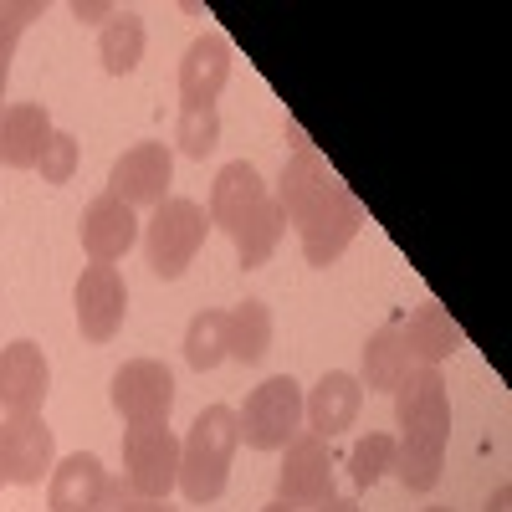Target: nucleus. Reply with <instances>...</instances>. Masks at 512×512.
I'll use <instances>...</instances> for the list:
<instances>
[{
    "instance_id": "9d476101",
    "label": "nucleus",
    "mask_w": 512,
    "mask_h": 512,
    "mask_svg": "<svg viewBox=\"0 0 512 512\" xmlns=\"http://www.w3.org/2000/svg\"><path fill=\"white\" fill-rule=\"evenodd\" d=\"M52 425L41 415H6L0 420V466H6V482L16 487H41V477H52Z\"/></svg>"
},
{
    "instance_id": "f8f14e48",
    "label": "nucleus",
    "mask_w": 512,
    "mask_h": 512,
    "mask_svg": "<svg viewBox=\"0 0 512 512\" xmlns=\"http://www.w3.org/2000/svg\"><path fill=\"white\" fill-rule=\"evenodd\" d=\"M52 395V364L41 344L16 338L11 349H0V410L6 415H41Z\"/></svg>"
},
{
    "instance_id": "f257e3e1",
    "label": "nucleus",
    "mask_w": 512,
    "mask_h": 512,
    "mask_svg": "<svg viewBox=\"0 0 512 512\" xmlns=\"http://www.w3.org/2000/svg\"><path fill=\"white\" fill-rule=\"evenodd\" d=\"M272 195L282 205V221L297 226V236H303L308 267L338 262V256L349 251V241L359 236V226H364V205L318 159L313 144H297L292 149V159L282 164V180H277Z\"/></svg>"
},
{
    "instance_id": "0eeeda50",
    "label": "nucleus",
    "mask_w": 512,
    "mask_h": 512,
    "mask_svg": "<svg viewBox=\"0 0 512 512\" xmlns=\"http://www.w3.org/2000/svg\"><path fill=\"white\" fill-rule=\"evenodd\" d=\"M108 400L128 425H169V410H175V374L159 359H128L108 384Z\"/></svg>"
},
{
    "instance_id": "bb28decb",
    "label": "nucleus",
    "mask_w": 512,
    "mask_h": 512,
    "mask_svg": "<svg viewBox=\"0 0 512 512\" xmlns=\"http://www.w3.org/2000/svg\"><path fill=\"white\" fill-rule=\"evenodd\" d=\"M349 472L359 487H374L384 472H395V436H364L349 451Z\"/></svg>"
},
{
    "instance_id": "20e7f679",
    "label": "nucleus",
    "mask_w": 512,
    "mask_h": 512,
    "mask_svg": "<svg viewBox=\"0 0 512 512\" xmlns=\"http://www.w3.org/2000/svg\"><path fill=\"white\" fill-rule=\"evenodd\" d=\"M210 236V216H205V205L185 200V195H169L164 205H154V216L144 226V251H149V267L154 277L164 282H175L185 277V267L200 256Z\"/></svg>"
},
{
    "instance_id": "c756f323",
    "label": "nucleus",
    "mask_w": 512,
    "mask_h": 512,
    "mask_svg": "<svg viewBox=\"0 0 512 512\" xmlns=\"http://www.w3.org/2000/svg\"><path fill=\"white\" fill-rule=\"evenodd\" d=\"M72 16H77V21H113V16H118V6H103V0H77Z\"/></svg>"
},
{
    "instance_id": "6e6552de",
    "label": "nucleus",
    "mask_w": 512,
    "mask_h": 512,
    "mask_svg": "<svg viewBox=\"0 0 512 512\" xmlns=\"http://www.w3.org/2000/svg\"><path fill=\"white\" fill-rule=\"evenodd\" d=\"M282 477H277V502H287L292 512L303 507H323L333 502V456H328V441L313 436V431H297L287 446H282Z\"/></svg>"
},
{
    "instance_id": "423d86ee",
    "label": "nucleus",
    "mask_w": 512,
    "mask_h": 512,
    "mask_svg": "<svg viewBox=\"0 0 512 512\" xmlns=\"http://www.w3.org/2000/svg\"><path fill=\"white\" fill-rule=\"evenodd\" d=\"M123 472L139 497L169 502L180 487V436L169 425H128L123 431Z\"/></svg>"
},
{
    "instance_id": "4468645a",
    "label": "nucleus",
    "mask_w": 512,
    "mask_h": 512,
    "mask_svg": "<svg viewBox=\"0 0 512 512\" xmlns=\"http://www.w3.org/2000/svg\"><path fill=\"white\" fill-rule=\"evenodd\" d=\"M226 77H231V41L216 31L195 36L185 62H180V103L185 108H216Z\"/></svg>"
},
{
    "instance_id": "7ed1b4c3",
    "label": "nucleus",
    "mask_w": 512,
    "mask_h": 512,
    "mask_svg": "<svg viewBox=\"0 0 512 512\" xmlns=\"http://www.w3.org/2000/svg\"><path fill=\"white\" fill-rule=\"evenodd\" d=\"M241 446V425L231 405H205L190 425V436L180 441V492L200 507L216 502L231 482V461Z\"/></svg>"
},
{
    "instance_id": "aec40b11",
    "label": "nucleus",
    "mask_w": 512,
    "mask_h": 512,
    "mask_svg": "<svg viewBox=\"0 0 512 512\" xmlns=\"http://www.w3.org/2000/svg\"><path fill=\"white\" fill-rule=\"evenodd\" d=\"M272 349V308L267 303H236L226 313V359L236 364H262Z\"/></svg>"
},
{
    "instance_id": "f704fd0d",
    "label": "nucleus",
    "mask_w": 512,
    "mask_h": 512,
    "mask_svg": "<svg viewBox=\"0 0 512 512\" xmlns=\"http://www.w3.org/2000/svg\"><path fill=\"white\" fill-rule=\"evenodd\" d=\"M0 487H6V466H0Z\"/></svg>"
},
{
    "instance_id": "ddd939ff",
    "label": "nucleus",
    "mask_w": 512,
    "mask_h": 512,
    "mask_svg": "<svg viewBox=\"0 0 512 512\" xmlns=\"http://www.w3.org/2000/svg\"><path fill=\"white\" fill-rule=\"evenodd\" d=\"M77 231H82V251H88V262L93 267H113V262H123V256H128V246L139 241V216L118 195L103 190L98 200H88Z\"/></svg>"
},
{
    "instance_id": "412c9836",
    "label": "nucleus",
    "mask_w": 512,
    "mask_h": 512,
    "mask_svg": "<svg viewBox=\"0 0 512 512\" xmlns=\"http://www.w3.org/2000/svg\"><path fill=\"white\" fill-rule=\"evenodd\" d=\"M282 231H287V221H282V205H277V195H267L262 205L251 210V216L231 231V241H236V262L251 272V267H267L272 262V251H277V241H282Z\"/></svg>"
},
{
    "instance_id": "a211bd4d",
    "label": "nucleus",
    "mask_w": 512,
    "mask_h": 512,
    "mask_svg": "<svg viewBox=\"0 0 512 512\" xmlns=\"http://www.w3.org/2000/svg\"><path fill=\"white\" fill-rule=\"evenodd\" d=\"M47 139H52L47 103H11V108H0V164H6V169H36Z\"/></svg>"
},
{
    "instance_id": "cd10ccee",
    "label": "nucleus",
    "mask_w": 512,
    "mask_h": 512,
    "mask_svg": "<svg viewBox=\"0 0 512 512\" xmlns=\"http://www.w3.org/2000/svg\"><path fill=\"white\" fill-rule=\"evenodd\" d=\"M36 175L47 180V185H67L77 175V139L62 134V128H52L47 149H41V159H36Z\"/></svg>"
},
{
    "instance_id": "a878e982",
    "label": "nucleus",
    "mask_w": 512,
    "mask_h": 512,
    "mask_svg": "<svg viewBox=\"0 0 512 512\" xmlns=\"http://www.w3.org/2000/svg\"><path fill=\"white\" fill-rule=\"evenodd\" d=\"M41 16L36 0H0V103H6V82H11V62H16V41L21 31Z\"/></svg>"
},
{
    "instance_id": "473e14b6",
    "label": "nucleus",
    "mask_w": 512,
    "mask_h": 512,
    "mask_svg": "<svg viewBox=\"0 0 512 512\" xmlns=\"http://www.w3.org/2000/svg\"><path fill=\"white\" fill-rule=\"evenodd\" d=\"M262 512H292V507H287V502H272V507H262Z\"/></svg>"
},
{
    "instance_id": "6ab92c4d",
    "label": "nucleus",
    "mask_w": 512,
    "mask_h": 512,
    "mask_svg": "<svg viewBox=\"0 0 512 512\" xmlns=\"http://www.w3.org/2000/svg\"><path fill=\"white\" fill-rule=\"evenodd\" d=\"M400 338H405L410 359L431 364V369L461 349V328H456V323H451V313H446V308H436V303L415 308V313H410V323L400 328Z\"/></svg>"
},
{
    "instance_id": "2f4dec72",
    "label": "nucleus",
    "mask_w": 512,
    "mask_h": 512,
    "mask_svg": "<svg viewBox=\"0 0 512 512\" xmlns=\"http://www.w3.org/2000/svg\"><path fill=\"white\" fill-rule=\"evenodd\" d=\"M313 512H359V502H354V497H333V502H323V507H313Z\"/></svg>"
},
{
    "instance_id": "f03ea898",
    "label": "nucleus",
    "mask_w": 512,
    "mask_h": 512,
    "mask_svg": "<svg viewBox=\"0 0 512 512\" xmlns=\"http://www.w3.org/2000/svg\"><path fill=\"white\" fill-rule=\"evenodd\" d=\"M395 472L410 492H431L441 482L446 466V441H451V400H446V379L441 369L420 364L405 374V384L395 390Z\"/></svg>"
},
{
    "instance_id": "2eb2a0df",
    "label": "nucleus",
    "mask_w": 512,
    "mask_h": 512,
    "mask_svg": "<svg viewBox=\"0 0 512 512\" xmlns=\"http://www.w3.org/2000/svg\"><path fill=\"white\" fill-rule=\"evenodd\" d=\"M108 487V472L93 451H72L47 477V512H98V497Z\"/></svg>"
},
{
    "instance_id": "39448f33",
    "label": "nucleus",
    "mask_w": 512,
    "mask_h": 512,
    "mask_svg": "<svg viewBox=\"0 0 512 512\" xmlns=\"http://www.w3.org/2000/svg\"><path fill=\"white\" fill-rule=\"evenodd\" d=\"M236 425H241V441L251 451H282L297 436V425H303V384L292 374L262 379L246 395V405L236 410Z\"/></svg>"
},
{
    "instance_id": "dca6fc26",
    "label": "nucleus",
    "mask_w": 512,
    "mask_h": 512,
    "mask_svg": "<svg viewBox=\"0 0 512 512\" xmlns=\"http://www.w3.org/2000/svg\"><path fill=\"white\" fill-rule=\"evenodd\" d=\"M359 405H364V384L354 374H344V369H333V374H323L313 390H308L303 415L313 425V436L333 441L338 431H349V425L359 420Z\"/></svg>"
},
{
    "instance_id": "9b49d317",
    "label": "nucleus",
    "mask_w": 512,
    "mask_h": 512,
    "mask_svg": "<svg viewBox=\"0 0 512 512\" xmlns=\"http://www.w3.org/2000/svg\"><path fill=\"white\" fill-rule=\"evenodd\" d=\"M72 308H77V328L93 344H108L123 328L128 313V287L118 277V267H82L77 287H72Z\"/></svg>"
},
{
    "instance_id": "b1692460",
    "label": "nucleus",
    "mask_w": 512,
    "mask_h": 512,
    "mask_svg": "<svg viewBox=\"0 0 512 512\" xmlns=\"http://www.w3.org/2000/svg\"><path fill=\"white\" fill-rule=\"evenodd\" d=\"M185 359H190V369H216V364H226V313H195L190 318V328H185Z\"/></svg>"
},
{
    "instance_id": "f3484780",
    "label": "nucleus",
    "mask_w": 512,
    "mask_h": 512,
    "mask_svg": "<svg viewBox=\"0 0 512 512\" xmlns=\"http://www.w3.org/2000/svg\"><path fill=\"white\" fill-rule=\"evenodd\" d=\"M272 190L262 185V175H256V164H246V159H231L226 169H221V175H216V185H210V210H205V216H210V226H216V231H236L246 216H251V210L256 205H262Z\"/></svg>"
},
{
    "instance_id": "4be33fe9",
    "label": "nucleus",
    "mask_w": 512,
    "mask_h": 512,
    "mask_svg": "<svg viewBox=\"0 0 512 512\" xmlns=\"http://www.w3.org/2000/svg\"><path fill=\"white\" fill-rule=\"evenodd\" d=\"M405 374H410V349H405L400 328L390 323V328L369 333V344H364V379L359 384H369V390H379V395H395L405 384Z\"/></svg>"
},
{
    "instance_id": "393cba45",
    "label": "nucleus",
    "mask_w": 512,
    "mask_h": 512,
    "mask_svg": "<svg viewBox=\"0 0 512 512\" xmlns=\"http://www.w3.org/2000/svg\"><path fill=\"white\" fill-rule=\"evenodd\" d=\"M175 144H180V154H190V159L216 154V144H221V113H216V108H180Z\"/></svg>"
},
{
    "instance_id": "5701e85b",
    "label": "nucleus",
    "mask_w": 512,
    "mask_h": 512,
    "mask_svg": "<svg viewBox=\"0 0 512 512\" xmlns=\"http://www.w3.org/2000/svg\"><path fill=\"white\" fill-rule=\"evenodd\" d=\"M98 57H103V72L128 77V72L144 62V21L134 11H118L103 26V36H98Z\"/></svg>"
},
{
    "instance_id": "1a4fd4ad",
    "label": "nucleus",
    "mask_w": 512,
    "mask_h": 512,
    "mask_svg": "<svg viewBox=\"0 0 512 512\" xmlns=\"http://www.w3.org/2000/svg\"><path fill=\"white\" fill-rule=\"evenodd\" d=\"M169 180H175V149L169 144H134V149H123L108 169V195H118L128 210H139V205H164L169 200Z\"/></svg>"
},
{
    "instance_id": "c85d7f7f",
    "label": "nucleus",
    "mask_w": 512,
    "mask_h": 512,
    "mask_svg": "<svg viewBox=\"0 0 512 512\" xmlns=\"http://www.w3.org/2000/svg\"><path fill=\"white\" fill-rule=\"evenodd\" d=\"M98 512H175L169 502H154V497H139L128 487V477H108L103 497H98Z\"/></svg>"
},
{
    "instance_id": "7c9ffc66",
    "label": "nucleus",
    "mask_w": 512,
    "mask_h": 512,
    "mask_svg": "<svg viewBox=\"0 0 512 512\" xmlns=\"http://www.w3.org/2000/svg\"><path fill=\"white\" fill-rule=\"evenodd\" d=\"M507 507H512V487L502 482V487H497V492L487 497V512H507Z\"/></svg>"
},
{
    "instance_id": "72a5a7b5",
    "label": "nucleus",
    "mask_w": 512,
    "mask_h": 512,
    "mask_svg": "<svg viewBox=\"0 0 512 512\" xmlns=\"http://www.w3.org/2000/svg\"><path fill=\"white\" fill-rule=\"evenodd\" d=\"M425 512H451V507H425Z\"/></svg>"
}]
</instances>
